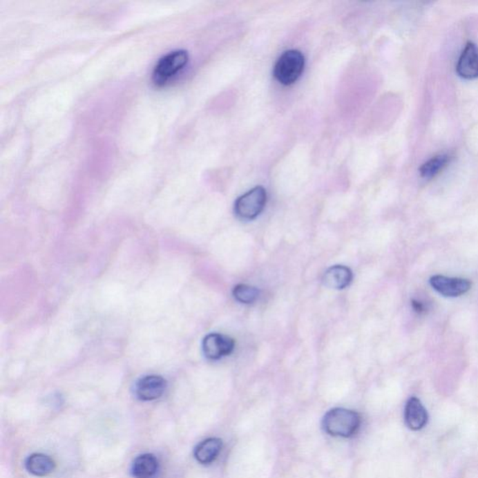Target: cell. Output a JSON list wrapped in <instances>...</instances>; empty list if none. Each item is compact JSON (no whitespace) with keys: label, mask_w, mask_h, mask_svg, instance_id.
<instances>
[{"label":"cell","mask_w":478,"mask_h":478,"mask_svg":"<svg viewBox=\"0 0 478 478\" xmlns=\"http://www.w3.org/2000/svg\"><path fill=\"white\" fill-rule=\"evenodd\" d=\"M222 448V440L219 438H209V439L202 441L200 443L196 446L195 458L198 463L202 464L213 463Z\"/></svg>","instance_id":"cell-11"},{"label":"cell","mask_w":478,"mask_h":478,"mask_svg":"<svg viewBox=\"0 0 478 478\" xmlns=\"http://www.w3.org/2000/svg\"><path fill=\"white\" fill-rule=\"evenodd\" d=\"M405 421L409 429L419 431L426 426L428 413L418 398H410L405 408Z\"/></svg>","instance_id":"cell-9"},{"label":"cell","mask_w":478,"mask_h":478,"mask_svg":"<svg viewBox=\"0 0 478 478\" xmlns=\"http://www.w3.org/2000/svg\"><path fill=\"white\" fill-rule=\"evenodd\" d=\"M412 307L414 310L418 312L419 314H421V313L425 312L424 305H422L421 302L416 301V300H412Z\"/></svg>","instance_id":"cell-16"},{"label":"cell","mask_w":478,"mask_h":478,"mask_svg":"<svg viewBox=\"0 0 478 478\" xmlns=\"http://www.w3.org/2000/svg\"><path fill=\"white\" fill-rule=\"evenodd\" d=\"M166 389V379L160 376H146L135 384V394L142 401L158 399Z\"/></svg>","instance_id":"cell-7"},{"label":"cell","mask_w":478,"mask_h":478,"mask_svg":"<svg viewBox=\"0 0 478 478\" xmlns=\"http://www.w3.org/2000/svg\"><path fill=\"white\" fill-rule=\"evenodd\" d=\"M189 60L185 50H175L161 57L156 63L153 73V81L156 85H164L176 76Z\"/></svg>","instance_id":"cell-3"},{"label":"cell","mask_w":478,"mask_h":478,"mask_svg":"<svg viewBox=\"0 0 478 478\" xmlns=\"http://www.w3.org/2000/svg\"><path fill=\"white\" fill-rule=\"evenodd\" d=\"M26 468L30 474L37 477L50 475L55 468V461L45 454L35 453L29 456L26 461Z\"/></svg>","instance_id":"cell-13"},{"label":"cell","mask_w":478,"mask_h":478,"mask_svg":"<svg viewBox=\"0 0 478 478\" xmlns=\"http://www.w3.org/2000/svg\"><path fill=\"white\" fill-rule=\"evenodd\" d=\"M451 160V156L450 155H439L434 156L426 163L422 164L421 169H419V173L421 176L424 178V179H431L437 176L440 171H442L448 164L450 163Z\"/></svg>","instance_id":"cell-14"},{"label":"cell","mask_w":478,"mask_h":478,"mask_svg":"<svg viewBox=\"0 0 478 478\" xmlns=\"http://www.w3.org/2000/svg\"><path fill=\"white\" fill-rule=\"evenodd\" d=\"M304 68L305 57L300 50H286L276 63L274 77L281 84L291 85L301 77Z\"/></svg>","instance_id":"cell-2"},{"label":"cell","mask_w":478,"mask_h":478,"mask_svg":"<svg viewBox=\"0 0 478 478\" xmlns=\"http://www.w3.org/2000/svg\"><path fill=\"white\" fill-rule=\"evenodd\" d=\"M158 471V461L153 454H142L135 459L132 475L135 478H153Z\"/></svg>","instance_id":"cell-12"},{"label":"cell","mask_w":478,"mask_h":478,"mask_svg":"<svg viewBox=\"0 0 478 478\" xmlns=\"http://www.w3.org/2000/svg\"><path fill=\"white\" fill-rule=\"evenodd\" d=\"M352 271L345 265H334L324 273L323 281L324 285L330 289H343L352 283Z\"/></svg>","instance_id":"cell-10"},{"label":"cell","mask_w":478,"mask_h":478,"mask_svg":"<svg viewBox=\"0 0 478 478\" xmlns=\"http://www.w3.org/2000/svg\"><path fill=\"white\" fill-rule=\"evenodd\" d=\"M457 73L466 79L478 78V47L469 42L464 48L456 66Z\"/></svg>","instance_id":"cell-8"},{"label":"cell","mask_w":478,"mask_h":478,"mask_svg":"<svg viewBox=\"0 0 478 478\" xmlns=\"http://www.w3.org/2000/svg\"><path fill=\"white\" fill-rule=\"evenodd\" d=\"M432 288L445 297H459L468 293L471 289V281L466 278H448L437 275L430 278Z\"/></svg>","instance_id":"cell-6"},{"label":"cell","mask_w":478,"mask_h":478,"mask_svg":"<svg viewBox=\"0 0 478 478\" xmlns=\"http://www.w3.org/2000/svg\"><path fill=\"white\" fill-rule=\"evenodd\" d=\"M235 340L224 334L212 333L208 334L203 340V352L209 360L219 358L231 354L235 350Z\"/></svg>","instance_id":"cell-5"},{"label":"cell","mask_w":478,"mask_h":478,"mask_svg":"<svg viewBox=\"0 0 478 478\" xmlns=\"http://www.w3.org/2000/svg\"><path fill=\"white\" fill-rule=\"evenodd\" d=\"M233 298L242 304H254L260 296V291L256 287L238 284L233 289Z\"/></svg>","instance_id":"cell-15"},{"label":"cell","mask_w":478,"mask_h":478,"mask_svg":"<svg viewBox=\"0 0 478 478\" xmlns=\"http://www.w3.org/2000/svg\"><path fill=\"white\" fill-rule=\"evenodd\" d=\"M361 417L355 411L346 408H334L324 416V431L333 437H350L357 432Z\"/></svg>","instance_id":"cell-1"},{"label":"cell","mask_w":478,"mask_h":478,"mask_svg":"<svg viewBox=\"0 0 478 478\" xmlns=\"http://www.w3.org/2000/svg\"><path fill=\"white\" fill-rule=\"evenodd\" d=\"M267 201V191L262 186H257L236 199L235 213L239 219L254 220L264 211Z\"/></svg>","instance_id":"cell-4"}]
</instances>
